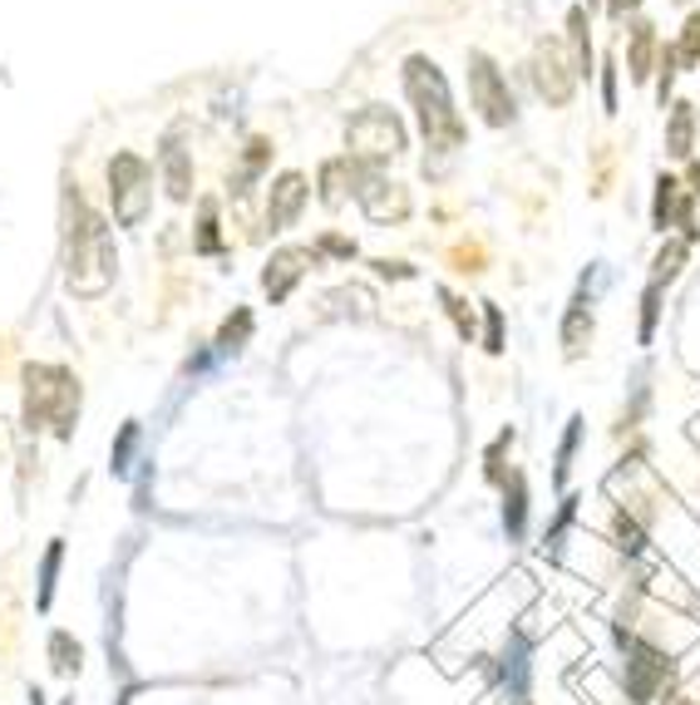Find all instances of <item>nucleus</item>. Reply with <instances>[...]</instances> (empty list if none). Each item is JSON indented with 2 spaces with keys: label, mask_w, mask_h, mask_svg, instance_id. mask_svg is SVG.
<instances>
[{
  "label": "nucleus",
  "mask_w": 700,
  "mask_h": 705,
  "mask_svg": "<svg viewBox=\"0 0 700 705\" xmlns=\"http://www.w3.org/2000/svg\"><path fill=\"white\" fill-rule=\"evenodd\" d=\"M612 533H616V548H622V553H632V558L646 548L642 528H636V518H626V508H616V518H612Z\"/></svg>",
  "instance_id": "nucleus-25"
},
{
  "label": "nucleus",
  "mask_w": 700,
  "mask_h": 705,
  "mask_svg": "<svg viewBox=\"0 0 700 705\" xmlns=\"http://www.w3.org/2000/svg\"><path fill=\"white\" fill-rule=\"evenodd\" d=\"M267 158H271V143H267V139H252V143H247V163H242V173H237V188H232L237 198L247 192V183L257 178L262 168H267Z\"/></svg>",
  "instance_id": "nucleus-21"
},
{
  "label": "nucleus",
  "mask_w": 700,
  "mask_h": 705,
  "mask_svg": "<svg viewBox=\"0 0 700 705\" xmlns=\"http://www.w3.org/2000/svg\"><path fill=\"white\" fill-rule=\"evenodd\" d=\"M134 439H138V425H129L124 434H119V444H114V474H124V469H129V449H134Z\"/></svg>",
  "instance_id": "nucleus-33"
},
{
  "label": "nucleus",
  "mask_w": 700,
  "mask_h": 705,
  "mask_svg": "<svg viewBox=\"0 0 700 705\" xmlns=\"http://www.w3.org/2000/svg\"><path fill=\"white\" fill-rule=\"evenodd\" d=\"M656 55H662V45H656V25L652 20H636L632 25V49H626V75H632V85H646V79H652Z\"/></svg>",
  "instance_id": "nucleus-13"
},
{
  "label": "nucleus",
  "mask_w": 700,
  "mask_h": 705,
  "mask_svg": "<svg viewBox=\"0 0 700 705\" xmlns=\"http://www.w3.org/2000/svg\"><path fill=\"white\" fill-rule=\"evenodd\" d=\"M509 444H513V429H503L499 439H493L489 444V454H484V469H489V484H503V454H509Z\"/></svg>",
  "instance_id": "nucleus-29"
},
{
  "label": "nucleus",
  "mask_w": 700,
  "mask_h": 705,
  "mask_svg": "<svg viewBox=\"0 0 700 705\" xmlns=\"http://www.w3.org/2000/svg\"><path fill=\"white\" fill-rule=\"evenodd\" d=\"M636 5H642V0H607V15H612V20H626Z\"/></svg>",
  "instance_id": "nucleus-37"
},
{
  "label": "nucleus",
  "mask_w": 700,
  "mask_h": 705,
  "mask_svg": "<svg viewBox=\"0 0 700 705\" xmlns=\"http://www.w3.org/2000/svg\"><path fill=\"white\" fill-rule=\"evenodd\" d=\"M346 148L355 163H385V158H395V153H404V124L390 109L370 104L346 124Z\"/></svg>",
  "instance_id": "nucleus-5"
},
{
  "label": "nucleus",
  "mask_w": 700,
  "mask_h": 705,
  "mask_svg": "<svg viewBox=\"0 0 700 705\" xmlns=\"http://www.w3.org/2000/svg\"><path fill=\"white\" fill-rule=\"evenodd\" d=\"M454 262H459V272H484V252L479 247H459L454 252Z\"/></svg>",
  "instance_id": "nucleus-36"
},
{
  "label": "nucleus",
  "mask_w": 700,
  "mask_h": 705,
  "mask_svg": "<svg viewBox=\"0 0 700 705\" xmlns=\"http://www.w3.org/2000/svg\"><path fill=\"white\" fill-rule=\"evenodd\" d=\"M612 637H616V647L626 651V691H632V701L636 705H652L656 691H662L666 676H671L666 657L652 647V641H642L636 631H626V627H616Z\"/></svg>",
  "instance_id": "nucleus-7"
},
{
  "label": "nucleus",
  "mask_w": 700,
  "mask_h": 705,
  "mask_svg": "<svg viewBox=\"0 0 700 705\" xmlns=\"http://www.w3.org/2000/svg\"><path fill=\"white\" fill-rule=\"evenodd\" d=\"M164 183H168V198L174 202H188L192 198V158L178 139L164 143Z\"/></svg>",
  "instance_id": "nucleus-15"
},
{
  "label": "nucleus",
  "mask_w": 700,
  "mask_h": 705,
  "mask_svg": "<svg viewBox=\"0 0 700 705\" xmlns=\"http://www.w3.org/2000/svg\"><path fill=\"white\" fill-rule=\"evenodd\" d=\"M676 65H686V69L700 65V10H696L691 20H686V30H681V45H676Z\"/></svg>",
  "instance_id": "nucleus-26"
},
{
  "label": "nucleus",
  "mask_w": 700,
  "mask_h": 705,
  "mask_svg": "<svg viewBox=\"0 0 700 705\" xmlns=\"http://www.w3.org/2000/svg\"><path fill=\"white\" fill-rule=\"evenodd\" d=\"M686 247H691L686 238H681V242H666V247L656 252V272H652V282H662V286L671 282L676 272H681V262H686Z\"/></svg>",
  "instance_id": "nucleus-24"
},
{
  "label": "nucleus",
  "mask_w": 700,
  "mask_h": 705,
  "mask_svg": "<svg viewBox=\"0 0 700 705\" xmlns=\"http://www.w3.org/2000/svg\"><path fill=\"white\" fill-rule=\"evenodd\" d=\"M662 291H666V286L652 282V286H646V296H642V341H652V335H656V316H662Z\"/></svg>",
  "instance_id": "nucleus-28"
},
{
  "label": "nucleus",
  "mask_w": 700,
  "mask_h": 705,
  "mask_svg": "<svg viewBox=\"0 0 700 705\" xmlns=\"http://www.w3.org/2000/svg\"><path fill=\"white\" fill-rule=\"evenodd\" d=\"M404 95H410L414 119H420V134H424L430 148H440V153L464 148V119H459V109H454L449 79L440 75L434 59H424V55L404 59Z\"/></svg>",
  "instance_id": "nucleus-2"
},
{
  "label": "nucleus",
  "mask_w": 700,
  "mask_h": 705,
  "mask_svg": "<svg viewBox=\"0 0 700 705\" xmlns=\"http://www.w3.org/2000/svg\"><path fill=\"white\" fill-rule=\"evenodd\" d=\"M119 252L109 238V222L79 198V188L65 192V286L75 296H104L114 286Z\"/></svg>",
  "instance_id": "nucleus-1"
},
{
  "label": "nucleus",
  "mask_w": 700,
  "mask_h": 705,
  "mask_svg": "<svg viewBox=\"0 0 700 705\" xmlns=\"http://www.w3.org/2000/svg\"><path fill=\"white\" fill-rule=\"evenodd\" d=\"M469 99H474V109H479V119L489 129H509L513 124V89H509V79H503V69L493 65L484 49H474L469 55Z\"/></svg>",
  "instance_id": "nucleus-6"
},
{
  "label": "nucleus",
  "mask_w": 700,
  "mask_h": 705,
  "mask_svg": "<svg viewBox=\"0 0 700 705\" xmlns=\"http://www.w3.org/2000/svg\"><path fill=\"white\" fill-rule=\"evenodd\" d=\"M307 267H316V252H311V247H281V252H271L267 272H262V291H267L271 301H287V296L297 291V282L307 277Z\"/></svg>",
  "instance_id": "nucleus-10"
},
{
  "label": "nucleus",
  "mask_w": 700,
  "mask_h": 705,
  "mask_svg": "<svg viewBox=\"0 0 700 705\" xmlns=\"http://www.w3.org/2000/svg\"><path fill=\"white\" fill-rule=\"evenodd\" d=\"M592 331H597L592 306L577 296V301L567 306V316H563V355H567V361H582L587 345H592Z\"/></svg>",
  "instance_id": "nucleus-14"
},
{
  "label": "nucleus",
  "mask_w": 700,
  "mask_h": 705,
  "mask_svg": "<svg viewBox=\"0 0 700 705\" xmlns=\"http://www.w3.org/2000/svg\"><path fill=\"white\" fill-rule=\"evenodd\" d=\"M440 301L449 306V316H454V326H459V335L469 341V335H474V311H469V301H459L454 291H440Z\"/></svg>",
  "instance_id": "nucleus-31"
},
{
  "label": "nucleus",
  "mask_w": 700,
  "mask_h": 705,
  "mask_svg": "<svg viewBox=\"0 0 700 705\" xmlns=\"http://www.w3.org/2000/svg\"><path fill=\"white\" fill-rule=\"evenodd\" d=\"M307 198H311L307 178H301V173H281V178L271 183V192H267V228H271V232L297 228V218H301V208H307Z\"/></svg>",
  "instance_id": "nucleus-11"
},
{
  "label": "nucleus",
  "mask_w": 700,
  "mask_h": 705,
  "mask_svg": "<svg viewBox=\"0 0 700 705\" xmlns=\"http://www.w3.org/2000/svg\"><path fill=\"white\" fill-rule=\"evenodd\" d=\"M247 335H252V311H247V306H237V311L222 321V331H218V351L222 355L242 351V345H247Z\"/></svg>",
  "instance_id": "nucleus-19"
},
{
  "label": "nucleus",
  "mask_w": 700,
  "mask_h": 705,
  "mask_svg": "<svg viewBox=\"0 0 700 705\" xmlns=\"http://www.w3.org/2000/svg\"><path fill=\"white\" fill-rule=\"evenodd\" d=\"M681 5H686V0H681Z\"/></svg>",
  "instance_id": "nucleus-39"
},
{
  "label": "nucleus",
  "mask_w": 700,
  "mask_h": 705,
  "mask_svg": "<svg viewBox=\"0 0 700 705\" xmlns=\"http://www.w3.org/2000/svg\"><path fill=\"white\" fill-rule=\"evenodd\" d=\"M602 104H607V114H616V65L607 59V69H602Z\"/></svg>",
  "instance_id": "nucleus-34"
},
{
  "label": "nucleus",
  "mask_w": 700,
  "mask_h": 705,
  "mask_svg": "<svg viewBox=\"0 0 700 705\" xmlns=\"http://www.w3.org/2000/svg\"><path fill=\"white\" fill-rule=\"evenodd\" d=\"M696 143V109L691 104H671V124H666V153L671 158H691Z\"/></svg>",
  "instance_id": "nucleus-18"
},
{
  "label": "nucleus",
  "mask_w": 700,
  "mask_h": 705,
  "mask_svg": "<svg viewBox=\"0 0 700 705\" xmlns=\"http://www.w3.org/2000/svg\"><path fill=\"white\" fill-rule=\"evenodd\" d=\"M503 528H509L513 543L527 533V478L523 474L503 478Z\"/></svg>",
  "instance_id": "nucleus-16"
},
{
  "label": "nucleus",
  "mask_w": 700,
  "mask_h": 705,
  "mask_svg": "<svg viewBox=\"0 0 700 705\" xmlns=\"http://www.w3.org/2000/svg\"><path fill=\"white\" fill-rule=\"evenodd\" d=\"M321 252H336V257H355V242H346V238H336V232H326V238H321Z\"/></svg>",
  "instance_id": "nucleus-35"
},
{
  "label": "nucleus",
  "mask_w": 700,
  "mask_h": 705,
  "mask_svg": "<svg viewBox=\"0 0 700 705\" xmlns=\"http://www.w3.org/2000/svg\"><path fill=\"white\" fill-rule=\"evenodd\" d=\"M533 89L547 99L553 109L573 104V89H577V75H573V59H563V49H557V40H537L533 49Z\"/></svg>",
  "instance_id": "nucleus-8"
},
{
  "label": "nucleus",
  "mask_w": 700,
  "mask_h": 705,
  "mask_svg": "<svg viewBox=\"0 0 700 705\" xmlns=\"http://www.w3.org/2000/svg\"><path fill=\"white\" fill-rule=\"evenodd\" d=\"M30 434L55 429L59 439L75 434L79 425V381L65 365H25V410H20Z\"/></svg>",
  "instance_id": "nucleus-3"
},
{
  "label": "nucleus",
  "mask_w": 700,
  "mask_h": 705,
  "mask_svg": "<svg viewBox=\"0 0 700 705\" xmlns=\"http://www.w3.org/2000/svg\"><path fill=\"white\" fill-rule=\"evenodd\" d=\"M484 351L503 355V311L499 306H489V335H484Z\"/></svg>",
  "instance_id": "nucleus-32"
},
{
  "label": "nucleus",
  "mask_w": 700,
  "mask_h": 705,
  "mask_svg": "<svg viewBox=\"0 0 700 705\" xmlns=\"http://www.w3.org/2000/svg\"><path fill=\"white\" fill-rule=\"evenodd\" d=\"M198 252H222V232H218V202H202V222H198V238H192Z\"/></svg>",
  "instance_id": "nucleus-23"
},
{
  "label": "nucleus",
  "mask_w": 700,
  "mask_h": 705,
  "mask_svg": "<svg viewBox=\"0 0 700 705\" xmlns=\"http://www.w3.org/2000/svg\"><path fill=\"white\" fill-rule=\"evenodd\" d=\"M587 5H597V0H587Z\"/></svg>",
  "instance_id": "nucleus-38"
},
{
  "label": "nucleus",
  "mask_w": 700,
  "mask_h": 705,
  "mask_svg": "<svg viewBox=\"0 0 700 705\" xmlns=\"http://www.w3.org/2000/svg\"><path fill=\"white\" fill-rule=\"evenodd\" d=\"M587 5H573L567 10V45H573V75H592V35H587Z\"/></svg>",
  "instance_id": "nucleus-17"
},
{
  "label": "nucleus",
  "mask_w": 700,
  "mask_h": 705,
  "mask_svg": "<svg viewBox=\"0 0 700 705\" xmlns=\"http://www.w3.org/2000/svg\"><path fill=\"white\" fill-rule=\"evenodd\" d=\"M671 85H676V49L662 45V55H656V99H662V109L671 99Z\"/></svg>",
  "instance_id": "nucleus-27"
},
{
  "label": "nucleus",
  "mask_w": 700,
  "mask_h": 705,
  "mask_svg": "<svg viewBox=\"0 0 700 705\" xmlns=\"http://www.w3.org/2000/svg\"><path fill=\"white\" fill-rule=\"evenodd\" d=\"M49 661H55V671H79V661H85V647H79L75 637H69V631H55V637H49Z\"/></svg>",
  "instance_id": "nucleus-20"
},
{
  "label": "nucleus",
  "mask_w": 700,
  "mask_h": 705,
  "mask_svg": "<svg viewBox=\"0 0 700 705\" xmlns=\"http://www.w3.org/2000/svg\"><path fill=\"white\" fill-rule=\"evenodd\" d=\"M355 198H360V208H365L370 222H404L410 218V192H404L400 183H385L380 173H370V168H365Z\"/></svg>",
  "instance_id": "nucleus-9"
},
{
  "label": "nucleus",
  "mask_w": 700,
  "mask_h": 705,
  "mask_svg": "<svg viewBox=\"0 0 700 705\" xmlns=\"http://www.w3.org/2000/svg\"><path fill=\"white\" fill-rule=\"evenodd\" d=\"M109 202H114V218L124 228H138L154 202V168H148L138 153H114L109 163Z\"/></svg>",
  "instance_id": "nucleus-4"
},
{
  "label": "nucleus",
  "mask_w": 700,
  "mask_h": 705,
  "mask_svg": "<svg viewBox=\"0 0 700 705\" xmlns=\"http://www.w3.org/2000/svg\"><path fill=\"white\" fill-rule=\"evenodd\" d=\"M360 178H365V163H355L351 153L346 158L321 163V202H326V208H341L351 192H360Z\"/></svg>",
  "instance_id": "nucleus-12"
},
{
  "label": "nucleus",
  "mask_w": 700,
  "mask_h": 705,
  "mask_svg": "<svg viewBox=\"0 0 700 705\" xmlns=\"http://www.w3.org/2000/svg\"><path fill=\"white\" fill-rule=\"evenodd\" d=\"M577 439H582V420H573L563 434V449H557V484H567V464H573V454H577Z\"/></svg>",
  "instance_id": "nucleus-30"
},
{
  "label": "nucleus",
  "mask_w": 700,
  "mask_h": 705,
  "mask_svg": "<svg viewBox=\"0 0 700 705\" xmlns=\"http://www.w3.org/2000/svg\"><path fill=\"white\" fill-rule=\"evenodd\" d=\"M59 563H65V543H49L45 548V563H40V607H49V597H55Z\"/></svg>",
  "instance_id": "nucleus-22"
}]
</instances>
